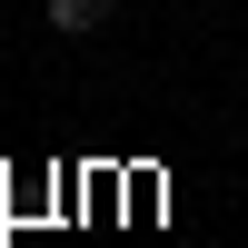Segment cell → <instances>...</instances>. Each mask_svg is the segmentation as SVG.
Here are the masks:
<instances>
[{
	"instance_id": "1",
	"label": "cell",
	"mask_w": 248,
	"mask_h": 248,
	"mask_svg": "<svg viewBox=\"0 0 248 248\" xmlns=\"http://www.w3.org/2000/svg\"><path fill=\"white\" fill-rule=\"evenodd\" d=\"M40 10H50V30H60V40H99L119 0H40Z\"/></svg>"
}]
</instances>
